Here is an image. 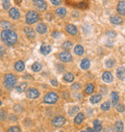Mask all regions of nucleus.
<instances>
[{
    "instance_id": "nucleus-8",
    "label": "nucleus",
    "mask_w": 125,
    "mask_h": 132,
    "mask_svg": "<svg viewBox=\"0 0 125 132\" xmlns=\"http://www.w3.org/2000/svg\"><path fill=\"white\" fill-rule=\"evenodd\" d=\"M59 58L61 61H62V62H70V61L72 60V56H71V54H70L69 52L64 51V52H61V53H60Z\"/></svg>"
},
{
    "instance_id": "nucleus-23",
    "label": "nucleus",
    "mask_w": 125,
    "mask_h": 132,
    "mask_svg": "<svg viewBox=\"0 0 125 132\" xmlns=\"http://www.w3.org/2000/svg\"><path fill=\"white\" fill-rule=\"evenodd\" d=\"M83 121H84V114H83V113H78L77 116H76V117H75V119H74V122H75L76 125H80Z\"/></svg>"
},
{
    "instance_id": "nucleus-11",
    "label": "nucleus",
    "mask_w": 125,
    "mask_h": 132,
    "mask_svg": "<svg viewBox=\"0 0 125 132\" xmlns=\"http://www.w3.org/2000/svg\"><path fill=\"white\" fill-rule=\"evenodd\" d=\"M66 32L69 34V35H76L77 34V28H76V26L73 25V24H67L66 27Z\"/></svg>"
},
{
    "instance_id": "nucleus-41",
    "label": "nucleus",
    "mask_w": 125,
    "mask_h": 132,
    "mask_svg": "<svg viewBox=\"0 0 125 132\" xmlns=\"http://www.w3.org/2000/svg\"><path fill=\"white\" fill-rule=\"evenodd\" d=\"M117 110L118 111V112H124L125 110V107L123 104H118V106H117Z\"/></svg>"
},
{
    "instance_id": "nucleus-52",
    "label": "nucleus",
    "mask_w": 125,
    "mask_h": 132,
    "mask_svg": "<svg viewBox=\"0 0 125 132\" xmlns=\"http://www.w3.org/2000/svg\"><path fill=\"white\" fill-rule=\"evenodd\" d=\"M81 132H87V131H84V130H83V131H81Z\"/></svg>"
},
{
    "instance_id": "nucleus-18",
    "label": "nucleus",
    "mask_w": 125,
    "mask_h": 132,
    "mask_svg": "<svg viewBox=\"0 0 125 132\" xmlns=\"http://www.w3.org/2000/svg\"><path fill=\"white\" fill-rule=\"evenodd\" d=\"M37 32L40 34H44L47 32V26L45 25L44 23H40L37 26Z\"/></svg>"
},
{
    "instance_id": "nucleus-2",
    "label": "nucleus",
    "mask_w": 125,
    "mask_h": 132,
    "mask_svg": "<svg viewBox=\"0 0 125 132\" xmlns=\"http://www.w3.org/2000/svg\"><path fill=\"white\" fill-rule=\"evenodd\" d=\"M16 83V76L12 73H8L4 77V86L7 89L11 90Z\"/></svg>"
},
{
    "instance_id": "nucleus-24",
    "label": "nucleus",
    "mask_w": 125,
    "mask_h": 132,
    "mask_svg": "<svg viewBox=\"0 0 125 132\" xmlns=\"http://www.w3.org/2000/svg\"><path fill=\"white\" fill-rule=\"evenodd\" d=\"M93 126H94V131L95 132H100L102 130V125L98 120H95L93 121Z\"/></svg>"
},
{
    "instance_id": "nucleus-6",
    "label": "nucleus",
    "mask_w": 125,
    "mask_h": 132,
    "mask_svg": "<svg viewBox=\"0 0 125 132\" xmlns=\"http://www.w3.org/2000/svg\"><path fill=\"white\" fill-rule=\"evenodd\" d=\"M66 119L64 117H62V116H59V117H56L53 119V121H52V123H53V125L54 126H56V127H61V126H62V125L66 123Z\"/></svg>"
},
{
    "instance_id": "nucleus-25",
    "label": "nucleus",
    "mask_w": 125,
    "mask_h": 132,
    "mask_svg": "<svg viewBox=\"0 0 125 132\" xmlns=\"http://www.w3.org/2000/svg\"><path fill=\"white\" fill-rule=\"evenodd\" d=\"M74 53L76 55H83V53H84V47L82 45H79V44L76 45L74 47Z\"/></svg>"
},
{
    "instance_id": "nucleus-27",
    "label": "nucleus",
    "mask_w": 125,
    "mask_h": 132,
    "mask_svg": "<svg viewBox=\"0 0 125 132\" xmlns=\"http://www.w3.org/2000/svg\"><path fill=\"white\" fill-rule=\"evenodd\" d=\"M26 88H27V83L26 82H22V83H20L16 87V91L19 93H23L26 90Z\"/></svg>"
},
{
    "instance_id": "nucleus-50",
    "label": "nucleus",
    "mask_w": 125,
    "mask_h": 132,
    "mask_svg": "<svg viewBox=\"0 0 125 132\" xmlns=\"http://www.w3.org/2000/svg\"><path fill=\"white\" fill-rule=\"evenodd\" d=\"M15 1H16V2H19H19L21 1V0H15Z\"/></svg>"
},
{
    "instance_id": "nucleus-43",
    "label": "nucleus",
    "mask_w": 125,
    "mask_h": 132,
    "mask_svg": "<svg viewBox=\"0 0 125 132\" xmlns=\"http://www.w3.org/2000/svg\"><path fill=\"white\" fill-rule=\"evenodd\" d=\"M50 1H51V3L53 5H56V6H58V5H60V4L62 3L61 0H50Z\"/></svg>"
},
{
    "instance_id": "nucleus-19",
    "label": "nucleus",
    "mask_w": 125,
    "mask_h": 132,
    "mask_svg": "<svg viewBox=\"0 0 125 132\" xmlns=\"http://www.w3.org/2000/svg\"><path fill=\"white\" fill-rule=\"evenodd\" d=\"M111 100H112V103L113 105H117L119 100V95L117 92H113L111 94Z\"/></svg>"
},
{
    "instance_id": "nucleus-45",
    "label": "nucleus",
    "mask_w": 125,
    "mask_h": 132,
    "mask_svg": "<svg viewBox=\"0 0 125 132\" xmlns=\"http://www.w3.org/2000/svg\"><path fill=\"white\" fill-rule=\"evenodd\" d=\"M4 54H5V48L0 45V57L4 56Z\"/></svg>"
},
{
    "instance_id": "nucleus-47",
    "label": "nucleus",
    "mask_w": 125,
    "mask_h": 132,
    "mask_svg": "<svg viewBox=\"0 0 125 132\" xmlns=\"http://www.w3.org/2000/svg\"><path fill=\"white\" fill-rule=\"evenodd\" d=\"M104 132H114V130H113L112 127H106L104 129Z\"/></svg>"
},
{
    "instance_id": "nucleus-3",
    "label": "nucleus",
    "mask_w": 125,
    "mask_h": 132,
    "mask_svg": "<svg viewBox=\"0 0 125 132\" xmlns=\"http://www.w3.org/2000/svg\"><path fill=\"white\" fill-rule=\"evenodd\" d=\"M26 22L28 24H33V23H36V22L40 19V15L37 12L35 11H29L27 14H26Z\"/></svg>"
},
{
    "instance_id": "nucleus-49",
    "label": "nucleus",
    "mask_w": 125,
    "mask_h": 132,
    "mask_svg": "<svg viewBox=\"0 0 125 132\" xmlns=\"http://www.w3.org/2000/svg\"><path fill=\"white\" fill-rule=\"evenodd\" d=\"M87 132H95V131H94L92 128H91V127H88V128L87 129Z\"/></svg>"
},
{
    "instance_id": "nucleus-15",
    "label": "nucleus",
    "mask_w": 125,
    "mask_h": 132,
    "mask_svg": "<svg viewBox=\"0 0 125 132\" xmlns=\"http://www.w3.org/2000/svg\"><path fill=\"white\" fill-rule=\"evenodd\" d=\"M51 51V47H50V45H48L46 44H42L41 46V54H43V55H47L49 54V52Z\"/></svg>"
},
{
    "instance_id": "nucleus-9",
    "label": "nucleus",
    "mask_w": 125,
    "mask_h": 132,
    "mask_svg": "<svg viewBox=\"0 0 125 132\" xmlns=\"http://www.w3.org/2000/svg\"><path fill=\"white\" fill-rule=\"evenodd\" d=\"M9 15L11 16V19H15V20L19 19L20 18V14H19V10L16 8H11L10 11H9Z\"/></svg>"
},
{
    "instance_id": "nucleus-34",
    "label": "nucleus",
    "mask_w": 125,
    "mask_h": 132,
    "mask_svg": "<svg viewBox=\"0 0 125 132\" xmlns=\"http://www.w3.org/2000/svg\"><path fill=\"white\" fill-rule=\"evenodd\" d=\"M114 63H115V61H114V59H109V60H107L106 61L105 65H106L107 68L111 69V68H113V67L114 66Z\"/></svg>"
},
{
    "instance_id": "nucleus-10",
    "label": "nucleus",
    "mask_w": 125,
    "mask_h": 132,
    "mask_svg": "<svg viewBox=\"0 0 125 132\" xmlns=\"http://www.w3.org/2000/svg\"><path fill=\"white\" fill-rule=\"evenodd\" d=\"M110 21L113 23V24H115V25H119V24H121L122 21H123V19H122L121 16H119L118 15H112L110 18Z\"/></svg>"
},
{
    "instance_id": "nucleus-48",
    "label": "nucleus",
    "mask_w": 125,
    "mask_h": 132,
    "mask_svg": "<svg viewBox=\"0 0 125 132\" xmlns=\"http://www.w3.org/2000/svg\"><path fill=\"white\" fill-rule=\"evenodd\" d=\"M53 37H54V38L60 37V33H59V32H57V31H55V32L53 33Z\"/></svg>"
},
{
    "instance_id": "nucleus-4",
    "label": "nucleus",
    "mask_w": 125,
    "mask_h": 132,
    "mask_svg": "<svg viewBox=\"0 0 125 132\" xmlns=\"http://www.w3.org/2000/svg\"><path fill=\"white\" fill-rule=\"evenodd\" d=\"M58 98H59L58 95L54 92H51L44 95L43 101L45 103H48V104H54V103H56L58 101Z\"/></svg>"
},
{
    "instance_id": "nucleus-51",
    "label": "nucleus",
    "mask_w": 125,
    "mask_h": 132,
    "mask_svg": "<svg viewBox=\"0 0 125 132\" xmlns=\"http://www.w3.org/2000/svg\"><path fill=\"white\" fill-rule=\"evenodd\" d=\"M1 104H2V102H1V101H0V106H1Z\"/></svg>"
},
{
    "instance_id": "nucleus-53",
    "label": "nucleus",
    "mask_w": 125,
    "mask_h": 132,
    "mask_svg": "<svg viewBox=\"0 0 125 132\" xmlns=\"http://www.w3.org/2000/svg\"><path fill=\"white\" fill-rule=\"evenodd\" d=\"M0 94H1V91H0Z\"/></svg>"
},
{
    "instance_id": "nucleus-20",
    "label": "nucleus",
    "mask_w": 125,
    "mask_h": 132,
    "mask_svg": "<svg viewBox=\"0 0 125 132\" xmlns=\"http://www.w3.org/2000/svg\"><path fill=\"white\" fill-rule=\"evenodd\" d=\"M90 65H91V63H90V60L87 58L83 59L81 61V64H80V66H81V69L83 70H88V68H90Z\"/></svg>"
},
{
    "instance_id": "nucleus-21",
    "label": "nucleus",
    "mask_w": 125,
    "mask_h": 132,
    "mask_svg": "<svg viewBox=\"0 0 125 132\" xmlns=\"http://www.w3.org/2000/svg\"><path fill=\"white\" fill-rule=\"evenodd\" d=\"M101 98H102V95H100V94H95V95H92L90 100H91V102L94 104V103L99 102L100 100H101Z\"/></svg>"
},
{
    "instance_id": "nucleus-54",
    "label": "nucleus",
    "mask_w": 125,
    "mask_h": 132,
    "mask_svg": "<svg viewBox=\"0 0 125 132\" xmlns=\"http://www.w3.org/2000/svg\"><path fill=\"white\" fill-rule=\"evenodd\" d=\"M62 132H64V131H62Z\"/></svg>"
},
{
    "instance_id": "nucleus-30",
    "label": "nucleus",
    "mask_w": 125,
    "mask_h": 132,
    "mask_svg": "<svg viewBox=\"0 0 125 132\" xmlns=\"http://www.w3.org/2000/svg\"><path fill=\"white\" fill-rule=\"evenodd\" d=\"M32 70H33L35 72H39V71L41 70V65L38 62L34 63L33 65H32Z\"/></svg>"
},
{
    "instance_id": "nucleus-35",
    "label": "nucleus",
    "mask_w": 125,
    "mask_h": 132,
    "mask_svg": "<svg viewBox=\"0 0 125 132\" xmlns=\"http://www.w3.org/2000/svg\"><path fill=\"white\" fill-rule=\"evenodd\" d=\"M101 109L104 111H108L110 109V102L109 101H106V102H104L102 105H101Z\"/></svg>"
},
{
    "instance_id": "nucleus-7",
    "label": "nucleus",
    "mask_w": 125,
    "mask_h": 132,
    "mask_svg": "<svg viewBox=\"0 0 125 132\" xmlns=\"http://www.w3.org/2000/svg\"><path fill=\"white\" fill-rule=\"evenodd\" d=\"M33 3L41 11H44L47 8V4H46V2L44 0H33Z\"/></svg>"
},
{
    "instance_id": "nucleus-46",
    "label": "nucleus",
    "mask_w": 125,
    "mask_h": 132,
    "mask_svg": "<svg viewBox=\"0 0 125 132\" xmlns=\"http://www.w3.org/2000/svg\"><path fill=\"white\" fill-rule=\"evenodd\" d=\"M51 84L54 86V87H57L58 86V82H57V80L56 79H52L51 80Z\"/></svg>"
},
{
    "instance_id": "nucleus-36",
    "label": "nucleus",
    "mask_w": 125,
    "mask_h": 132,
    "mask_svg": "<svg viewBox=\"0 0 125 132\" xmlns=\"http://www.w3.org/2000/svg\"><path fill=\"white\" fill-rule=\"evenodd\" d=\"M78 110H79V107H78V106H74V107H72V108L70 109L69 112H68V114H69L70 116H73V115L76 113V112H78Z\"/></svg>"
},
{
    "instance_id": "nucleus-14",
    "label": "nucleus",
    "mask_w": 125,
    "mask_h": 132,
    "mask_svg": "<svg viewBox=\"0 0 125 132\" xmlns=\"http://www.w3.org/2000/svg\"><path fill=\"white\" fill-rule=\"evenodd\" d=\"M102 79H103L104 82H106V83H111L112 81H113V75L111 72L109 71H105L103 74H102Z\"/></svg>"
},
{
    "instance_id": "nucleus-32",
    "label": "nucleus",
    "mask_w": 125,
    "mask_h": 132,
    "mask_svg": "<svg viewBox=\"0 0 125 132\" xmlns=\"http://www.w3.org/2000/svg\"><path fill=\"white\" fill-rule=\"evenodd\" d=\"M2 6H3L4 10H8L11 7V2L10 0H2Z\"/></svg>"
},
{
    "instance_id": "nucleus-31",
    "label": "nucleus",
    "mask_w": 125,
    "mask_h": 132,
    "mask_svg": "<svg viewBox=\"0 0 125 132\" xmlns=\"http://www.w3.org/2000/svg\"><path fill=\"white\" fill-rule=\"evenodd\" d=\"M62 47L64 48V49H66V50H69V49L72 48V43L66 40V42H65V43L62 44Z\"/></svg>"
},
{
    "instance_id": "nucleus-22",
    "label": "nucleus",
    "mask_w": 125,
    "mask_h": 132,
    "mask_svg": "<svg viewBox=\"0 0 125 132\" xmlns=\"http://www.w3.org/2000/svg\"><path fill=\"white\" fill-rule=\"evenodd\" d=\"M24 68H25V65H24V63L22 62V61H17V62L15 63V70L22 71V70H24Z\"/></svg>"
},
{
    "instance_id": "nucleus-42",
    "label": "nucleus",
    "mask_w": 125,
    "mask_h": 132,
    "mask_svg": "<svg viewBox=\"0 0 125 132\" xmlns=\"http://www.w3.org/2000/svg\"><path fill=\"white\" fill-rule=\"evenodd\" d=\"M81 88V86H80V84L79 83H74L72 86H71V89L72 90H78V89Z\"/></svg>"
},
{
    "instance_id": "nucleus-17",
    "label": "nucleus",
    "mask_w": 125,
    "mask_h": 132,
    "mask_svg": "<svg viewBox=\"0 0 125 132\" xmlns=\"http://www.w3.org/2000/svg\"><path fill=\"white\" fill-rule=\"evenodd\" d=\"M117 75L120 80H124L125 79V69L123 67H119L117 70Z\"/></svg>"
},
{
    "instance_id": "nucleus-37",
    "label": "nucleus",
    "mask_w": 125,
    "mask_h": 132,
    "mask_svg": "<svg viewBox=\"0 0 125 132\" xmlns=\"http://www.w3.org/2000/svg\"><path fill=\"white\" fill-rule=\"evenodd\" d=\"M107 37H108L109 40H114V37H115V33H114V31H109L107 33Z\"/></svg>"
},
{
    "instance_id": "nucleus-29",
    "label": "nucleus",
    "mask_w": 125,
    "mask_h": 132,
    "mask_svg": "<svg viewBox=\"0 0 125 132\" xmlns=\"http://www.w3.org/2000/svg\"><path fill=\"white\" fill-rule=\"evenodd\" d=\"M64 80L66 81V82H72L74 80V75L72 73H66L65 74V76H64Z\"/></svg>"
},
{
    "instance_id": "nucleus-33",
    "label": "nucleus",
    "mask_w": 125,
    "mask_h": 132,
    "mask_svg": "<svg viewBox=\"0 0 125 132\" xmlns=\"http://www.w3.org/2000/svg\"><path fill=\"white\" fill-rule=\"evenodd\" d=\"M1 26L4 29H12L13 28V25L9 21H1Z\"/></svg>"
},
{
    "instance_id": "nucleus-44",
    "label": "nucleus",
    "mask_w": 125,
    "mask_h": 132,
    "mask_svg": "<svg viewBox=\"0 0 125 132\" xmlns=\"http://www.w3.org/2000/svg\"><path fill=\"white\" fill-rule=\"evenodd\" d=\"M15 112H22V107L20 106V105H15Z\"/></svg>"
},
{
    "instance_id": "nucleus-5",
    "label": "nucleus",
    "mask_w": 125,
    "mask_h": 132,
    "mask_svg": "<svg viewBox=\"0 0 125 132\" xmlns=\"http://www.w3.org/2000/svg\"><path fill=\"white\" fill-rule=\"evenodd\" d=\"M26 95L28 98L31 99H36L40 96V92L38 91L37 89L35 88H30L27 92H26Z\"/></svg>"
},
{
    "instance_id": "nucleus-40",
    "label": "nucleus",
    "mask_w": 125,
    "mask_h": 132,
    "mask_svg": "<svg viewBox=\"0 0 125 132\" xmlns=\"http://www.w3.org/2000/svg\"><path fill=\"white\" fill-rule=\"evenodd\" d=\"M7 132H20V128L17 126H12L11 128L8 129Z\"/></svg>"
},
{
    "instance_id": "nucleus-16",
    "label": "nucleus",
    "mask_w": 125,
    "mask_h": 132,
    "mask_svg": "<svg viewBox=\"0 0 125 132\" xmlns=\"http://www.w3.org/2000/svg\"><path fill=\"white\" fill-rule=\"evenodd\" d=\"M123 129H124L123 122H122L121 121H115V123H114V131L115 132H123Z\"/></svg>"
},
{
    "instance_id": "nucleus-39",
    "label": "nucleus",
    "mask_w": 125,
    "mask_h": 132,
    "mask_svg": "<svg viewBox=\"0 0 125 132\" xmlns=\"http://www.w3.org/2000/svg\"><path fill=\"white\" fill-rule=\"evenodd\" d=\"M76 7L79 8V9H87L88 8V4L86 3V2H81V3L77 4Z\"/></svg>"
},
{
    "instance_id": "nucleus-12",
    "label": "nucleus",
    "mask_w": 125,
    "mask_h": 132,
    "mask_svg": "<svg viewBox=\"0 0 125 132\" xmlns=\"http://www.w3.org/2000/svg\"><path fill=\"white\" fill-rule=\"evenodd\" d=\"M24 32H25L26 36L29 38V39H34V38L36 37V32L31 27H25L24 28Z\"/></svg>"
},
{
    "instance_id": "nucleus-26",
    "label": "nucleus",
    "mask_w": 125,
    "mask_h": 132,
    "mask_svg": "<svg viewBox=\"0 0 125 132\" xmlns=\"http://www.w3.org/2000/svg\"><path fill=\"white\" fill-rule=\"evenodd\" d=\"M56 14L59 15L60 18H64V16L66 15V10L65 9V8H62V7L58 8V9L56 10Z\"/></svg>"
},
{
    "instance_id": "nucleus-38",
    "label": "nucleus",
    "mask_w": 125,
    "mask_h": 132,
    "mask_svg": "<svg viewBox=\"0 0 125 132\" xmlns=\"http://www.w3.org/2000/svg\"><path fill=\"white\" fill-rule=\"evenodd\" d=\"M6 117H7V114H6V112H5L3 109H0V121H3V120H5V119H6Z\"/></svg>"
},
{
    "instance_id": "nucleus-1",
    "label": "nucleus",
    "mask_w": 125,
    "mask_h": 132,
    "mask_svg": "<svg viewBox=\"0 0 125 132\" xmlns=\"http://www.w3.org/2000/svg\"><path fill=\"white\" fill-rule=\"evenodd\" d=\"M1 39L5 44L12 46L17 42V35L14 30L12 29H4L1 32Z\"/></svg>"
},
{
    "instance_id": "nucleus-28",
    "label": "nucleus",
    "mask_w": 125,
    "mask_h": 132,
    "mask_svg": "<svg viewBox=\"0 0 125 132\" xmlns=\"http://www.w3.org/2000/svg\"><path fill=\"white\" fill-rule=\"evenodd\" d=\"M93 91H94V86H93L92 84H91V83L87 85V87H86V89H85V93H86L87 95L92 94Z\"/></svg>"
},
{
    "instance_id": "nucleus-13",
    "label": "nucleus",
    "mask_w": 125,
    "mask_h": 132,
    "mask_svg": "<svg viewBox=\"0 0 125 132\" xmlns=\"http://www.w3.org/2000/svg\"><path fill=\"white\" fill-rule=\"evenodd\" d=\"M118 13L119 15H125V1H120L119 3L118 4Z\"/></svg>"
}]
</instances>
